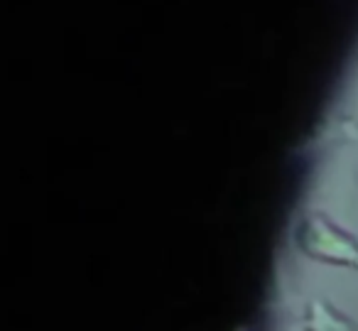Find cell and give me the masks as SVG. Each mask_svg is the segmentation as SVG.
Masks as SVG:
<instances>
[{"mask_svg": "<svg viewBox=\"0 0 358 331\" xmlns=\"http://www.w3.org/2000/svg\"><path fill=\"white\" fill-rule=\"evenodd\" d=\"M297 243L309 258L331 265L356 267L358 270V243L324 216H307L299 223Z\"/></svg>", "mask_w": 358, "mask_h": 331, "instance_id": "cell-1", "label": "cell"}, {"mask_svg": "<svg viewBox=\"0 0 358 331\" xmlns=\"http://www.w3.org/2000/svg\"><path fill=\"white\" fill-rule=\"evenodd\" d=\"M309 331H356V326L324 302L309 307Z\"/></svg>", "mask_w": 358, "mask_h": 331, "instance_id": "cell-2", "label": "cell"}]
</instances>
